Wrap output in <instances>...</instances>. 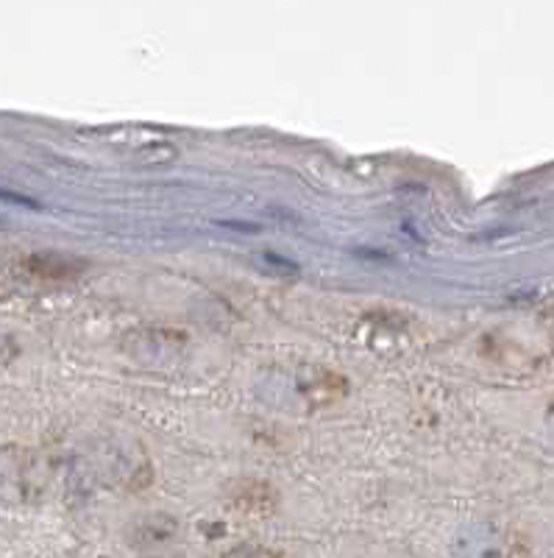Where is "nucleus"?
I'll return each instance as SVG.
<instances>
[{"label": "nucleus", "instance_id": "1", "mask_svg": "<svg viewBox=\"0 0 554 558\" xmlns=\"http://www.w3.org/2000/svg\"><path fill=\"white\" fill-rule=\"evenodd\" d=\"M232 558H268V556H262V553H237V556Z\"/></svg>", "mask_w": 554, "mask_h": 558}]
</instances>
